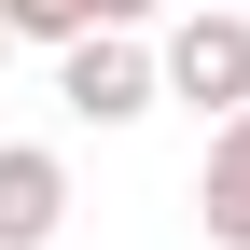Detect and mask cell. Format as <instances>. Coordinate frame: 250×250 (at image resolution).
<instances>
[{
	"mask_svg": "<svg viewBox=\"0 0 250 250\" xmlns=\"http://www.w3.org/2000/svg\"><path fill=\"white\" fill-rule=\"evenodd\" d=\"M56 98H70V125H139L153 111V42L139 28H70L56 42Z\"/></svg>",
	"mask_w": 250,
	"mask_h": 250,
	"instance_id": "2",
	"label": "cell"
},
{
	"mask_svg": "<svg viewBox=\"0 0 250 250\" xmlns=\"http://www.w3.org/2000/svg\"><path fill=\"white\" fill-rule=\"evenodd\" d=\"M195 223L223 236V250H250V98H236V111H208V153H195Z\"/></svg>",
	"mask_w": 250,
	"mask_h": 250,
	"instance_id": "4",
	"label": "cell"
},
{
	"mask_svg": "<svg viewBox=\"0 0 250 250\" xmlns=\"http://www.w3.org/2000/svg\"><path fill=\"white\" fill-rule=\"evenodd\" d=\"M0 70H14V28H0Z\"/></svg>",
	"mask_w": 250,
	"mask_h": 250,
	"instance_id": "6",
	"label": "cell"
},
{
	"mask_svg": "<svg viewBox=\"0 0 250 250\" xmlns=\"http://www.w3.org/2000/svg\"><path fill=\"white\" fill-rule=\"evenodd\" d=\"M56 236H70V153L0 139V250H56Z\"/></svg>",
	"mask_w": 250,
	"mask_h": 250,
	"instance_id": "3",
	"label": "cell"
},
{
	"mask_svg": "<svg viewBox=\"0 0 250 250\" xmlns=\"http://www.w3.org/2000/svg\"><path fill=\"white\" fill-rule=\"evenodd\" d=\"M153 0H0V28L14 42H70V28H139Z\"/></svg>",
	"mask_w": 250,
	"mask_h": 250,
	"instance_id": "5",
	"label": "cell"
},
{
	"mask_svg": "<svg viewBox=\"0 0 250 250\" xmlns=\"http://www.w3.org/2000/svg\"><path fill=\"white\" fill-rule=\"evenodd\" d=\"M153 98H181V111H236L250 98V14L236 0H195V14L153 42Z\"/></svg>",
	"mask_w": 250,
	"mask_h": 250,
	"instance_id": "1",
	"label": "cell"
}]
</instances>
